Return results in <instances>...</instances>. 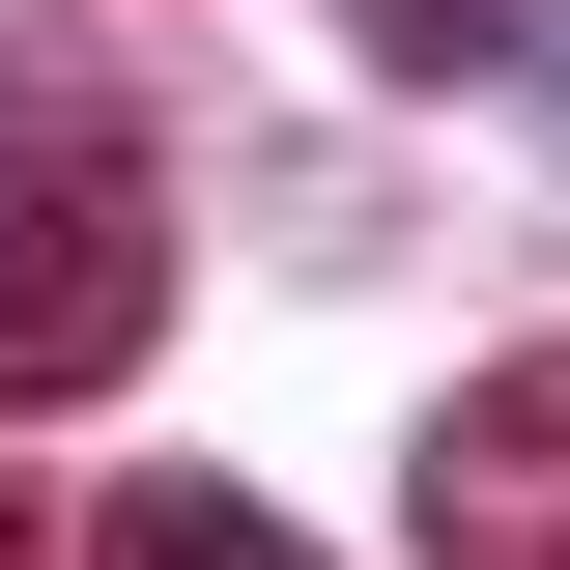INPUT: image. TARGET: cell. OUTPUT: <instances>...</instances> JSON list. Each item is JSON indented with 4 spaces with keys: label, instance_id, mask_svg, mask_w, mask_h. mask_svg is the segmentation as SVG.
I'll return each mask as SVG.
<instances>
[{
    "label": "cell",
    "instance_id": "obj_4",
    "mask_svg": "<svg viewBox=\"0 0 570 570\" xmlns=\"http://www.w3.org/2000/svg\"><path fill=\"white\" fill-rule=\"evenodd\" d=\"M343 58H400V86L428 58H542V0H343Z\"/></svg>",
    "mask_w": 570,
    "mask_h": 570
},
{
    "label": "cell",
    "instance_id": "obj_2",
    "mask_svg": "<svg viewBox=\"0 0 570 570\" xmlns=\"http://www.w3.org/2000/svg\"><path fill=\"white\" fill-rule=\"evenodd\" d=\"M428 570H570V343L428 428Z\"/></svg>",
    "mask_w": 570,
    "mask_h": 570
},
{
    "label": "cell",
    "instance_id": "obj_1",
    "mask_svg": "<svg viewBox=\"0 0 570 570\" xmlns=\"http://www.w3.org/2000/svg\"><path fill=\"white\" fill-rule=\"evenodd\" d=\"M171 314V142L86 86H0V400H115Z\"/></svg>",
    "mask_w": 570,
    "mask_h": 570
},
{
    "label": "cell",
    "instance_id": "obj_5",
    "mask_svg": "<svg viewBox=\"0 0 570 570\" xmlns=\"http://www.w3.org/2000/svg\"><path fill=\"white\" fill-rule=\"evenodd\" d=\"M542 115H570V0H542Z\"/></svg>",
    "mask_w": 570,
    "mask_h": 570
},
{
    "label": "cell",
    "instance_id": "obj_3",
    "mask_svg": "<svg viewBox=\"0 0 570 570\" xmlns=\"http://www.w3.org/2000/svg\"><path fill=\"white\" fill-rule=\"evenodd\" d=\"M86 570H314V542H285L257 485H115V513H86Z\"/></svg>",
    "mask_w": 570,
    "mask_h": 570
}]
</instances>
